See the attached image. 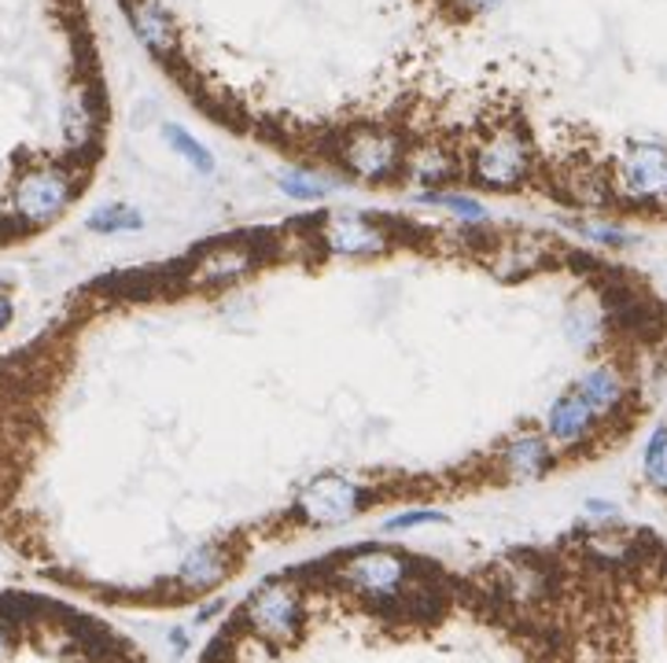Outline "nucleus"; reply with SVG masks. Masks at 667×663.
<instances>
[{"instance_id": "f257e3e1", "label": "nucleus", "mask_w": 667, "mask_h": 663, "mask_svg": "<svg viewBox=\"0 0 667 663\" xmlns=\"http://www.w3.org/2000/svg\"><path fill=\"white\" fill-rule=\"evenodd\" d=\"M623 199L645 207H667V144L656 140H634L620 159V181H616Z\"/></svg>"}, {"instance_id": "f03ea898", "label": "nucleus", "mask_w": 667, "mask_h": 663, "mask_svg": "<svg viewBox=\"0 0 667 663\" xmlns=\"http://www.w3.org/2000/svg\"><path fill=\"white\" fill-rule=\"evenodd\" d=\"M531 148L517 129H498L476 155V181L487 188H520L531 177Z\"/></svg>"}, {"instance_id": "7ed1b4c3", "label": "nucleus", "mask_w": 667, "mask_h": 663, "mask_svg": "<svg viewBox=\"0 0 667 663\" xmlns=\"http://www.w3.org/2000/svg\"><path fill=\"white\" fill-rule=\"evenodd\" d=\"M406 575H410L406 560L388 549H369L343 568V579L350 586L366 590L369 597H399L402 586H406Z\"/></svg>"}, {"instance_id": "20e7f679", "label": "nucleus", "mask_w": 667, "mask_h": 663, "mask_svg": "<svg viewBox=\"0 0 667 663\" xmlns=\"http://www.w3.org/2000/svg\"><path fill=\"white\" fill-rule=\"evenodd\" d=\"M70 196H74V188H70L67 174H59V170H34L15 188V207L30 221H48L70 203Z\"/></svg>"}, {"instance_id": "39448f33", "label": "nucleus", "mask_w": 667, "mask_h": 663, "mask_svg": "<svg viewBox=\"0 0 667 663\" xmlns=\"http://www.w3.org/2000/svg\"><path fill=\"white\" fill-rule=\"evenodd\" d=\"M248 619L258 635L285 641V638H291V630H296V623H299V601L285 582H273V586L258 590V594L251 597Z\"/></svg>"}, {"instance_id": "423d86ee", "label": "nucleus", "mask_w": 667, "mask_h": 663, "mask_svg": "<svg viewBox=\"0 0 667 663\" xmlns=\"http://www.w3.org/2000/svg\"><path fill=\"white\" fill-rule=\"evenodd\" d=\"M598 424H601V420L583 406V398L575 395V391L561 395L550 406V414H545V435H550V442L557 450L586 446V442L594 439V431H598Z\"/></svg>"}, {"instance_id": "0eeeda50", "label": "nucleus", "mask_w": 667, "mask_h": 663, "mask_svg": "<svg viewBox=\"0 0 667 663\" xmlns=\"http://www.w3.org/2000/svg\"><path fill=\"white\" fill-rule=\"evenodd\" d=\"M572 391L583 398V406L590 409L598 420H609L612 414H620V406L626 402V395H631L626 376L616 365H609V361L586 369V373L579 376V384H575Z\"/></svg>"}, {"instance_id": "6e6552de", "label": "nucleus", "mask_w": 667, "mask_h": 663, "mask_svg": "<svg viewBox=\"0 0 667 663\" xmlns=\"http://www.w3.org/2000/svg\"><path fill=\"white\" fill-rule=\"evenodd\" d=\"M502 465L509 479L531 484V479H542L545 472H553V465H557V450H553L550 439L534 435V431H524V435H517L502 450Z\"/></svg>"}, {"instance_id": "1a4fd4ad", "label": "nucleus", "mask_w": 667, "mask_h": 663, "mask_svg": "<svg viewBox=\"0 0 667 663\" xmlns=\"http://www.w3.org/2000/svg\"><path fill=\"white\" fill-rule=\"evenodd\" d=\"M302 505H307V516L313 524H340V520L358 512L361 487L350 484V479H318V484L307 490Z\"/></svg>"}, {"instance_id": "9d476101", "label": "nucleus", "mask_w": 667, "mask_h": 663, "mask_svg": "<svg viewBox=\"0 0 667 663\" xmlns=\"http://www.w3.org/2000/svg\"><path fill=\"white\" fill-rule=\"evenodd\" d=\"M542 263H545L542 240H502V244H494V269H498L502 277L534 274Z\"/></svg>"}, {"instance_id": "9b49d317", "label": "nucleus", "mask_w": 667, "mask_h": 663, "mask_svg": "<svg viewBox=\"0 0 667 663\" xmlns=\"http://www.w3.org/2000/svg\"><path fill=\"white\" fill-rule=\"evenodd\" d=\"M642 472L649 479L653 490L667 495V424H660L645 442V457H642Z\"/></svg>"}, {"instance_id": "f8f14e48", "label": "nucleus", "mask_w": 667, "mask_h": 663, "mask_svg": "<svg viewBox=\"0 0 667 663\" xmlns=\"http://www.w3.org/2000/svg\"><path fill=\"white\" fill-rule=\"evenodd\" d=\"M221 575V557L215 549H199V552H192V557L185 560V568H181V579L188 582V586H196V590H207V586H215Z\"/></svg>"}, {"instance_id": "ddd939ff", "label": "nucleus", "mask_w": 667, "mask_h": 663, "mask_svg": "<svg viewBox=\"0 0 667 663\" xmlns=\"http://www.w3.org/2000/svg\"><path fill=\"white\" fill-rule=\"evenodd\" d=\"M89 229L93 233H129V229H140V214L129 207H104L89 218Z\"/></svg>"}, {"instance_id": "4468645a", "label": "nucleus", "mask_w": 667, "mask_h": 663, "mask_svg": "<svg viewBox=\"0 0 667 663\" xmlns=\"http://www.w3.org/2000/svg\"><path fill=\"white\" fill-rule=\"evenodd\" d=\"M568 328H572V339L579 347L594 344V339L601 336V314L598 306H575L572 317H568Z\"/></svg>"}, {"instance_id": "2eb2a0df", "label": "nucleus", "mask_w": 667, "mask_h": 663, "mask_svg": "<svg viewBox=\"0 0 667 663\" xmlns=\"http://www.w3.org/2000/svg\"><path fill=\"white\" fill-rule=\"evenodd\" d=\"M166 140H170V144H174L177 152L185 155L188 163L196 166V170H204V174H210V170H215V163H210V155L204 152V148L196 144V140H192V137L185 133V129H177V126H166Z\"/></svg>"}, {"instance_id": "dca6fc26", "label": "nucleus", "mask_w": 667, "mask_h": 663, "mask_svg": "<svg viewBox=\"0 0 667 663\" xmlns=\"http://www.w3.org/2000/svg\"><path fill=\"white\" fill-rule=\"evenodd\" d=\"M417 524H447V516H442V512H432V509H417V512H406V516L388 520V531H406Z\"/></svg>"}, {"instance_id": "f3484780", "label": "nucleus", "mask_w": 667, "mask_h": 663, "mask_svg": "<svg viewBox=\"0 0 667 663\" xmlns=\"http://www.w3.org/2000/svg\"><path fill=\"white\" fill-rule=\"evenodd\" d=\"M464 12H491V8H498L502 0H458Z\"/></svg>"}, {"instance_id": "a211bd4d", "label": "nucleus", "mask_w": 667, "mask_h": 663, "mask_svg": "<svg viewBox=\"0 0 667 663\" xmlns=\"http://www.w3.org/2000/svg\"><path fill=\"white\" fill-rule=\"evenodd\" d=\"M12 317H15L12 303H8V299H0V328H8V325H12Z\"/></svg>"}, {"instance_id": "6ab92c4d", "label": "nucleus", "mask_w": 667, "mask_h": 663, "mask_svg": "<svg viewBox=\"0 0 667 663\" xmlns=\"http://www.w3.org/2000/svg\"><path fill=\"white\" fill-rule=\"evenodd\" d=\"M8 656V635H4V627H0V663H4Z\"/></svg>"}]
</instances>
